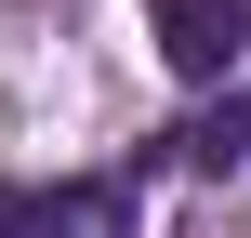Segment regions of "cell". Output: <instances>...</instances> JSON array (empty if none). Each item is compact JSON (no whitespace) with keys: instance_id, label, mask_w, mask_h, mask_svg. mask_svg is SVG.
Returning a JSON list of instances; mask_svg holds the SVG:
<instances>
[{"instance_id":"cell-3","label":"cell","mask_w":251,"mask_h":238,"mask_svg":"<svg viewBox=\"0 0 251 238\" xmlns=\"http://www.w3.org/2000/svg\"><path fill=\"white\" fill-rule=\"evenodd\" d=\"M185 159H199V172H238V159H251V93H238V106H212V119L185 132Z\"/></svg>"},{"instance_id":"cell-1","label":"cell","mask_w":251,"mask_h":238,"mask_svg":"<svg viewBox=\"0 0 251 238\" xmlns=\"http://www.w3.org/2000/svg\"><path fill=\"white\" fill-rule=\"evenodd\" d=\"M146 26H159V66L172 79H225L251 40V0H146Z\"/></svg>"},{"instance_id":"cell-2","label":"cell","mask_w":251,"mask_h":238,"mask_svg":"<svg viewBox=\"0 0 251 238\" xmlns=\"http://www.w3.org/2000/svg\"><path fill=\"white\" fill-rule=\"evenodd\" d=\"M0 238H132L119 185H0Z\"/></svg>"}]
</instances>
